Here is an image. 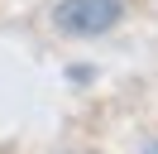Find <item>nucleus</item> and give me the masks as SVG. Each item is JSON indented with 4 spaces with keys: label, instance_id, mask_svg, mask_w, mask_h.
Wrapping results in <instances>:
<instances>
[{
    "label": "nucleus",
    "instance_id": "f257e3e1",
    "mask_svg": "<svg viewBox=\"0 0 158 154\" xmlns=\"http://www.w3.org/2000/svg\"><path fill=\"white\" fill-rule=\"evenodd\" d=\"M129 15V0H58L53 29L67 38H101Z\"/></svg>",
    "mask_w": 158,
    "mask_h": 154
},
{
    "label": "nucleus",
    "instance_id": "f03ea898",
    "mask_svg": "<svg viewBox=\"0 0 158 154\" xmlns=\"http://www.w3.org/2000/svg\"><path fill=\"white\" fill-rule=\"evenodd\" d=\"M148 154H158V144H148Z\"/></svg>",
    "mask_w": 158,
    "mask_h": 154
}]
</instances>
